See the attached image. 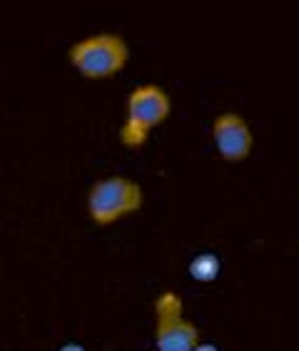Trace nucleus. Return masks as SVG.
<instances>
[{"instance_id":"obj_7","label":"nucleus","mask_w":299,"mask_h":351,"mask_svg":"<svg viewBox=\"0 0 299 351\" xmlns=\"http://www.w3.org/2000/svg\"><path fill=\"white\" fill-rule=\"evenodd\" d=\"M58 351H88L82 344H75V341H68V344H62Z\"/></svg>"},{"instance_id":"obj_8","label":"nucleus","mask_w":299,"mask_h":351,"mask_svg":"<svg viewBox=\"0 0 299 351\" xmlns=\"http://www.w3.org/2000/svg\"><path fill=\"white\" fill-rule=\"evenodd\" d=\"M192 351H219V349L215 344H198Z\"/></svg>"},{"instance_id":"obj_2","label":"nucleus","mask_w":299,"mask_h":351,"mask_svg":"<svg viewBox=\"0 0 299 351\" xmlns=\"http://www.w3.org/2000/svg\"><path fill=\"white\" fill-rule=\"evenodd\" d=\"M170 95L160 85H140L128 95V115L120 128V142L137 149L147 142V135L160 128L170 115Z\"/></svg>"},{"instance_id":"obj_4","label":"nucleus","mask_w":299,"mask_h":351,"mask_svg":"<svg viewBox=\"0 0 299 351\" xmlns=\"http://www.w3.org/2000/svg\"><path fill=\"white\" fill-rule=\"evenodd\" d=\"M155 346L157 351H192L200 344V329L182 314V299L163 291L155 299Z\"/></svg>"},{"instance_id":"obj_6","label":"nucleus","mask_w":299,"mask_h":351,"mask_svg":"<svg viewBox=\"0 0 299 351\" xmlns=\"http://www.w3.org/2000/svg\"><path fill=\"white\" fill-rule=\"evenodd\" d=\"M219 269H222L219 257L212 254V252H202V254H198V257L190 262V277L200 284L215 282V279L219 277Z\"/></svg>"},{"instance_id":"obj_5","label":"nucleus","mask_w":299,"mask_h":351,"mask_svg":"<svg viewBox=\"0 0 299 351\" xmlns=\"http://www.w3.org/2000/svg\"><path fill=\"white\" fill-rule=\"evenodd\" d=\"M212 140L215 147L227 162H242L247 160L254 147V137L247 125L245 117H239L237 112H222L212 122Z\"/></svg>"},{"instance_id":"obj_3","label":"nucleus","mask_w":299,"mask_h":351,"mask_svg":"<svg viewBox=\"0 0 299 351\" xmlns=\"http://www.w3.org/2000/svg\"><path fill=\"white\" fill-rule=\"evenodd\" d=\"M143 207V189L128 177H105L88 192V215L100 227L117 222L120 217L132 215Z\"/></svg>"},{"instance_id":"obj_1","label":"nucleus","mask_w":299,"mask_h":351,"mask_svg":"<svg viewBox=\"0 0 299 351\" xmlns=\"http://www.w3.org/2000/svg\"><path fill=\"white\" fill-rule=\"evenodd\" d=\"M73 68L88 80H108L128 65L130 47L115 33H97L82 38L68 50Z\"/></svg>"}]
</instances>
